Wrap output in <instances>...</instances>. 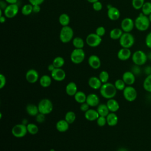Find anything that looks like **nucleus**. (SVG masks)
<instances>
[{
    "mask_svg": "<svg viewBox=\"0 0 151 151\" xmlns=\"http://www.w3.org/2000/svg\"><path fill=\"white\" fill-rule=\"evenodd\" d=\"M117 89L114 84L111 83H106L102 84L100 88V93L102 97L106 99L114 98L117 94Z\"/></svg>",
    "mask_w": 151,
    "mask_h": 151,
    "instance_id": "f257e3e1",
    "label": "nucleus"
},
{
    "mask_svg": "<svg viewBox=\"0 0 151 151\" xmlns=\"http://www.w3.org/2000/svg\"><path fill=\"white\" fill-rule=\"evenodd\" d=\"M150 25L149 17L142 12L134 19V27L140 31H145L148 29Z\"/></svg>",
    "mask_w": 151,
    "mask_h": 151,
    "instance_id": "f03ea898",
    "label": "nucleus"
},
{
    "mask_svg": "<svg viewBox=\"0 0 151 151\" xmlns=\"http://www.w3.org/2000/svg\"><path fill=\"white\" fill-rule=\"evenodd\" d=\"M74 31L70 26L63 27L60 32V40L63 43H68L73 39Z\"/></svg>",
    "mask_w": 151,
    "mask_h": 151,
    "instance_id": "7ed1b4c3",
    "label": "nucleus"
},
{
    "mask_svg": "<svg viewBox=\"0 0 151 151\" xmlns=\"http://www.w3.org/2000/svg\"><path fill=\"white\" fill-rule=\"evenodd\" d=\"M132 60L134 64L142 66L145 64L148 60L147 54L142 50H137L132 55Z\"/></svg>",
    "mask_w": 151,
    "mask_h": 151,
    "instance_id": "20e7f679",
    "label": "nucleus"
},
{
    "mask_svg": "<svg viewBox=\"0 0 151 151\" xmlns=\"http://www.w3.org/2000/svg\"><path fill=\"white\" fill-rule=\"evenodd\" d=\"M38 107L40 113L47 115L52 112L53 110V104L50 99H43L39 101Z\"/></svg>",
    "mask_w": 151,
    "mask_h": 151,
    "instance_id": "39448f33",
    "label": "nucleus"
},
{
    "mask_svg": "<svg viewBox=\"0 0 151 151\" xmlns=\"http://www.w3.org/2000/svg\"><path fill=\"white\" fill-rule=\"evenodd\" d=\"M134 37L130 32H123L119 39V43L122 48H131L134 44Z\"/></svg>",
    "mask_w": 151,
    "mask_h": 151,
    "instance_id": "423d86ee",
    "label": "nucleus"
},
{
    "mask_svg": "<svg viewBox=\"0 0 151 151\" xmlns=\"http://www.w3.org/2000/svg\"><path fill=\"white\" fill-rule=\"evenodd\" d=\"M85 57L86 54L83 49L74 48L70 54V60L74 64H79L84 61Z\"/></svg>",
    "mask_w": 151,
    "mask_h": 151,
    "instance_id": "0eeeda50",
    "label": "nucleus"
},
{
    "mask_svg": "<svg viewBox=\"0 0 151 151\" xmlns=\"http://www.w3.org/2000/svg\"><path fill=\"white\" fill-rule=\"evenodd\" d=\"M123 95L126 100L132 102L136 99L137 92L136 88L132 86H127L123 90Z\"/></svg>",
    "mask_w": 151,
    "mask_h": 151,
    "instance_id": "6e6552de",
    "label": "nucleus"
},
{
    "mask_svg": "<svg viewBox=\"0 0 151 151\" xmlns=\"http://www.w3.org/2000/svg\"><path fill=\"white\" fill-rule=\"evenodd\" d=\"M12 134L17 138H21L24 137L28 133L27 126L22 123L17 124L14 125L11 129Z\"/></svg>",
    "mask_w": 151,
    "mask_h": 151,
    "instance_id": "1a4fd4ad",
    "label": "nucleus"
},
{
    "mask_svg": "<svg viewBox=\"0 0 151 151\" xmlns=\"http://www.w3.org/2000/svg\"><path fill=\"white\" fill-rule=\"evenodd\" d=\"M102 41L101 37L96 33L89 34L86 39L87 44L91 47H96L99 46Z\"/></svg>",
    "mask_w": 151,
    "mask_h": 151,
    "instance_id": "9d476101",
    "label": "nucleus"
},
{
    "mask_svg": "<svg viewBox=\"0 0 151 151\" xmlns=\"http://www.w3.org/2000/svg\"><path fill=\"white\" fill-rule=\"evenodd\" d=\"M120 27L124 32H130L135 27L134 21L129 17L124 18L121 22Z\"/></svg>",
    "mask_w": 151,
    "mask_h": 151,
    "instance_id": "9b49d317",
    "label": "nucleus"
},
{
    "mask_svg": "<svg viewBox=\"0 0 151 151\" xmlns=\"http://www.w3.org/2000/svg\"><path fill=\"white\" fill-rule=\"evenodd\" d=\"M18 10L19 8L17 4H9L4 9V16L8 18H12L17 15Z\"/></svg>",
    "mask_w": 151,
    "mask_h": 151,
    "instance_id": "f8f14e48",
    "label": "nucleus"
},
{
    "mask_svg": "<svg viewBox=\"0 0 151 151\" xmlns=\"http://www.w3.org/2000/svg\"><path fill=\"white\" fill-rule=\"evenodd\" d=\"M25 78L29 83H35L40 79L38 72L35 69H29L25 74Z\"/></svg>",
    "mask_w": 151,
    "mask_h": 151,
    "instance_id": "ddd939ff",
    "label": "nucleus"
},
{
    "mask_svg": "<svg viewBox=\"0 0 151 151\" xmlns=\"http://www.w3.org/2000/svg\"><path fill=\"white\" fill-rule=\"evenodd\" d=\"M51 77L55 81H62L65 79L66 73L61 68H55L52 72H51Z\"/></svg>",
    "mask_w": 151,
    "mask_h": 151,
    "instance_id": "4468645a",
    "label": "nucleus"
},
{
    "mask_svg": "<svg viewBox=\"0 0 151 151\" xmlns=\"http://www.w3.org/2000/svg\"><path fill=\"white\" fill-rule=\"evenodd\" d=\"M122 80L127 86H132L136 81V76L131 71H127L123 74Z\"/></svg>",
    "mask_w": 151,
    "mask_h": 151,
    "instance_id": "2eb2a0df",
    "label": "nucleus"
},
{
    "mask_svg": "<svg viewBox=\"0 0 151 151\" xmlns=\"http://www.w3.org/2000/svg\"><path fill=\"white\" fill-rule=\"evenodd\" d=\"M132 52L130 48H122L117 52V58L121 61H126L132 57Z\"/></svg>",
    "mask_w": 151,
    "mask_h": 151,
    "instance_id": "dca6fc26",
    "label": "nucleus"
},
{
    "mask_svg": "<svg viewBox=\"0 0 151 151\" xmlns=\"http://www.w3.org/2000/svg\"><path fill=\"white\" fill-rule=\"evenodd\" d=\"M88 64L93 69L97 70L101 66V61L97 55L93 54L88 57Z\"/></svg>",
    "mask_w": 151,
    "mask_h": 151,
    "instance_id": "f3484780",
    "label": "nucleus"
},
{
    "mask_svg": "<svg viewBox=\"0 0 151 151\" xmlns=\"http://www.w3.org/2000/svg\"><path fill=\"white\" fill-rule=\"evenodd\" d=\"M88 84L90 88L94 90H100L103 83L99 79V77L92 76L89 78L88 80Z\"/></svg>",
    "mask_w": 151,
    "mask_h": 151,
    "instance_id": "a211bd4d",
    "label": "nucleus"
},
{
    "mask_svg": "<svg viewBox=\"0 0 151 151\" xmlns=\"http://www.w3.org/2000/svg\"><path fill=\"white\" fill-rule=\"evenodd\" d=\"M86 102L90 107H97L100 103V99L96 94L91 93L87 96Z\"/></svg>",
    "mask_w": 151,
    "mask_h": 151,
    "instance_id": "6ab92c4d",
    "label": "nucleus"
},
{
    "mask_svg": "<svg viewBox=\"0 0 151 151\" xmlns=\"http://www.w3.org/2000/svg\"><path fill=\"white\" fill-rule=\"evenodd\" d=\"M107 16L110 20L116 21L120 18V12L117 8L111 6L107 10Z\"/></svg>",
    "mask_w": 151,
    "mask_h": 151,
    "instance_id": "aec40b11",
    "label": "nucleus"
},
{
    "mask_svg": "<svg viewBox=\"0 0 151 151\" xmlns=\"http://www.w3.org/2000/svg\"><path fill=\"white\" fill-rule=\"evenodd\" d=\"M106 105L110 111V112H113L116 113L117 111L119 110L120 106L118 101L115 100L114 98L108 99Z\"/></svg>",
    "mask_w": 151,
    "mask_h": 151,
    "instance_id": "412c9836",
    "label": "nucleus"
},
{
    "mask_svg": "<svg viewBox=\"0 0 151 151\" xmlns=\"http://www.w3.org/2000/svg\"><path fill=\"white\" fill-rule=\"evenodd\" d=\"M99 114L97 111V110H94L93 109H90L84 113L85 118L90 122H93L96 120L99 117Z\"/></svg>",
    "mask_w": 151,
    "mask_h": 151,
    "instance_id": "4be33fe9",
    "label": "nucleus"
},
{
    "mask_svg": "<svg viewBox=\"0 0 151 151\" xmlns=\"http://www.w3.org/2000/svg\"><path fill=\"white\" fill-rule=\"evenodd\" d=\"M69 123L65 120L61 119L59 120L55 125L57 130L61 133L67 132L69 129Z\"/></svg>",
    "mask_w": 151,
    "mask_h": 151,
    "instance_id": "5701e85b",
    "label": "nucleus"
},
{
    "mask_svg": "<svg viewBox=\"0 0 151 151\" xmlns=\"http://www.w3.org/2000/svg\"><path fill=\"white\" fill-rule=\"evenodd\" d=\"M78 91L77 84L73 82H69L65 87V92L67 95L70 96H74Z\"/></svg>",
    "mask_w": 151,
    "mask_h": 151,
    "instance_id": "b1692460",
    "label": "nucleus"
},
{
    "mask_svg": "<svg viewBox=\"0 0 151 151\" xmlns=\"http://www.w3.org/2000/svg\"><path fill=\"white\" fill-rule=\"evenodd\" d=\"M107 124L111 127L115 126L118 123V117L115 113L110 112L109 114L106 116Z\"/></svg>",
    "mask_w": 151,
    "mask_h": 151,
    "instance_id": "393cba45",
    "label": "nucleus"
},
{
    "mask_svg": "<svg viewBox=\"0 0 151 151\" xmlns=\"http://www.w3.org/2000/svg\"><path fill=\"white\" fill-rule=\"evenodd\" d=\"M52 77L48 75H43L39 79L40 84L44 88L48 87L52 83Z\"/></svg>",
    "mask_w": 151,
    "mask_h": 151,
    "instance_id": "a878e982",
    "label": "nucleus"
},
{
    "mask_svg": "<svg viewBox=\"0 0 151 151\" xmlns=\"http://www.w3.org/2000/svg\"><path fill=\"white\" fill-rule=\"evenodd\" d=\"M26 111L31 116H36L40 113L38 106L34 104H28L26 106Z\"/></svg>",
    "mask_w": 151,
    "mask_h": 151,
    "instance_id": "bb28decb",
    "label": "nucleus"
},
{
    "mask_svg": "<svg viewBox=\"0 0 151 151\" xmlns=\"http://www.w3.org/2000/svg\"><path fill=\"white\" fill-rule=\"evenodd\" d=\"M123 31L121 28H115L112 29L110 32V37L111 39L116 40H119L122 37V34H123Z\"/></svg>",
    "mask_w": 151,
    "mask_h": 151,
    "instance_id": "cd10ccee",
    "label": "nucleus"
},
{
    "mask_svg": "<svg viewBox=\"0 0 151 151\" xmlns=\"http://www.w3.org/2000/svg\"><path fill=\"white\" fill-rule=\"evenodd\" d=\"M97 111L100 116L104 117H106L110 113L106 104H99L97 107Z\"/></svg>",
    "mask_w": 151,
    "mask_h": 151,
    "instance_id": "c85d7f7f",
    "label": "nucleus"
},
{
    "mask_svg": "<svg viewBox=\"0 0 151 151\" xmlns=\"http://www.w3.org/2000/svg\"><path fill=\"white\" fill-rule=\"evenodd\" d=\"M74 98L76 102L81 104L86 101L87 95L82 91H78L74 96Z\"/></svg>",
    "mask_w": 151,
    "mask_h": 151,
    "instance_id": "c756f323",
    "label": "nucleus"
},
{
    "mask_svg": "<svg viewBox=\"0 0 151 151\" xmlns=\"http://www.w3.org/2000/svg\"><path fill=\"white\" fill-rule=\"evenodd\" d=\"M58 21L61 25H62L63 27H65V26H68L69 25L70 22V18L68 14L65 13H63L60 15Z\"/></svg>",
    "mask_w": 151,
    "mask_h": 151,
    "instance_id": "7c9ffc66",
    "label": "nucleus"
},
{
    "mask_svg": "<svg viewBox=\"0 0 151 151\" xmlns=\"http://www.w3.org/2000/svg\"><path fill=\"white\" fill-rule=\"evenodd\" d=\"M73 45L75 48L83 49L84 46V41L81 38L76 37L73 39Z\"/></svg>",
    "mask_w": 151,
    "mask_h": 151,
    "instance_id": "2f4dec72",
    "label": "nucleus"
},
{
    "mask_svg": "<svg viewBox=\"0 0 151 151\" xmlns=\"http://www.w3.org/2000/svg\"><path fill=\"white\" fill-rule=\"evenodd\" d=\"M143 87L145 91L151 93V74L146 76L143 83Z\"/></svg>",
    "mask_w": 151,
    "mask_h": 151,
    "instance_id": "473e14b6",
    "label": "nucleus"
},
{
    "mask_svg": "<svg viewBox=\"0 0 151 151\" xmlns=\"http://www.w3.org/2000/svg\"><path fill=\"white\" fill-rule=\"evenodd\" d=\"M76 119V113L73 111H67L64 117V119L69 123L71 124L74 122Z\"/></svg>",
    "mask_w": 151,
    "mask_h": 151,
    "instance_id": "72a5a7b5",
    "label": "nucleus"
},
{
    "mask_svg": "<svg viewBox=\"0 0 151 151\" xmlns=\"http://www.w3.org/2000/svg\"><path fill=\"white\" fill-rule=\"evenodd\" d=\"M27 128L28 130V133H29L30 134L35 135L36 134L39 130V128L38 126L34 123H29L27 125Z\"/></svg>",
    "mask_w": 151,
    "mask_h": 151,
    "instance_id": "f704fd0d",
    "label": "nucleus"
},
{
    "mask_svg": "<svg viewBox=\"0 0 151 151\" xmlns=\"http://www.w3.org/2000/svg\"><path fill=\"white\" fill-rule=\"evenodd\" d=\"M33 12V5L31 4L24 5L21 9V13L24 15H29Z\"/></svg>",
    "mask_w": 151,
    "mask_h": 151,
    "instance_id": "c9c22d12",
    "label": "nucleus"
},
{
    "mask_svg": "<svg viewBox=\"0 0 151 151\" xmlns=\"http://www.w3.org/2000/svg\"><path fill=\"white\" fill-rule=\"evenodd\" d=\"M52 63L56 68H61L64 65V64L65 63V61H64V59L62 57L58 56V57H56L55 58H54Z\"/></svg>",
    "mask_w": 151,
    "mask_h": 151,
    "instance_id": "e433bc0d",
    "label": "nucleus"
},
{
    "mask_svg": "<svg viewBox=\"0 0 151 151\" xmlns=\"http://www.w3.org/2000/svg\"><path fill=\"white\" fill-rule=\"evenodd\" d=\"M142 13L146 16H149L151 14V2H145L142 8Z\"/></svg>",
    "mask_w": 151,
    "mask_h": 151,
    "instance_id": "4c0bfd02",
    "label": "nucleus"
},
{
    "mask_svg": "<svg viewBox=\"0 0 151 151\" xmlns=\"http://www.w3.org/2000/svg\"><path fill=\"white\" fill-rule=\"evenodd\" d=\"M99 78L103 84L107 83L109 79V74L107 71H101L99 75Z\"/></svg>",
    "mask_w": 151,
    "mask_h": 151,
    "instance_id": "58836bf2",
    "label": "nucleus"
},
{
    "mask_svg": "<svg viewBox=\"0 0 151 151\" xmlns=\"http://www.w3.org/2000/svg\"><path fill=\"white\" fill-rule=\"evenodd\" d=\"M114 85L116 89L119 91H123L124 88L126 87V84L124 82V81L122 79H117L114 81Z\"/></svg>",
    "mask_w": 151,
    "mask_h": 151,
    "instance_id": "ea45409f",
    "label": "nucleus"
},
{
    "mask_svg": "<svg viewBox=\"0 0 151 151\" xmlns=\"http://www.w3.org/2000/svg\"><path fill=\"white\" fill-rule=\"evenodd\" d=\"M145 2V0H132V5L134 9L139 10L142 8Z\"/></svg>",
    "mask_w": 151,
    "mask_h": 151,
    "instance_id": "a19ab883",
    "label": "nucleus"
},
{
    "mask_svg": "<svg viewBox=\"0 0 151 151\" xmlns=\"http://www.w3.org/2000/svg\"><path fill=\"white\" fill-rule=\"evenodd\" d=\"M97 124L100 127H103L107 124V120L106 117L99 116L98 119L96 120Z\"/></svg>",
    "mask_w": 151,
    "mask_h": 151,
    "instance_id": "79ce46f5",
    "label": "nucleus"
},
{
    "mask_svg": "<svg viewBox=\"0 0 151 151\" xmlns=\"http://www.w3.org/2000/svg\"><path fill=\"white\" fill-rule=\"evenodd\" d=\"M95 33L97 34L98 35H99L101 37H103V35H104V34L106 33L105 28L103 26L98 27L96 29V32Z\"/></svg>",
    "mask_w": 151,
    "mask_h": 151,
    "instance_id": "37998d69",
    "label": "nucleus"
},
{
    "mask_svg": "<svg viewBox=\"0 0 151 151\" xmlns=\"http://www.w3.org/2000/svg\"><path fill=\"white\" fill-rule=\"evenodd\" d=\"M94 11H100L103 8V5L101 4V2H100L99 1L94 2L93 4L92 5Z\"/></svg>",
    "mask_w": 151,
    "mask_h": 151,
    "instance_id": "c03bdc74",
    "label": "nucleus"
},
{
    "mask_svg": "<svg viewBox=\"0 0 151 151\" xmlns=\"http://www.w3.org/2000/svg\"><path fill=\"white\" fill-rule=\"evenodd\" d=\"M135 76H139L142 73V70H141V68L140 67L139 65H135L132 67V71H131Z\"/></svg>",
    "mask_w": 151,
    "mask_h": 151,
    "instance_id": "a18cd8bd",
    "label": "nucleus"
},
{
    "mask_svg": "<svg viewBox=\"0 0 151 151\" xmlns=\"http://www.w3.org/2000/svg\"><path fill=\"white\" fill-rule=\"evenodd\" d=\"M36 121L39 123H43L45 120V115L42 113H39L36 116H35Z\"/></svg>",
    "mask_w": 151,
    "mask_h": 151,
    "instance_id": "49530a36",
    "label": "nucleus"
},
{
    "mask_svg": "<svg viewBox=\"0 0 151 151\" xmlns=\"http://www.w3.org/2000/svg\"><path fill=\"white\" fill-rule=\"evenodd\" d=\"M145 44L147 47L151 49V32H149L145 37Z\"/></svg>",
    "mask_w": 151,
    "mask_h": 151,
    "instance_id": "de8ad7c7",
    "label": "nucleus"
},
{
    "mask_svg": "<svg viewBox=\"0 0 151 151\" xmlns=\"http://www.w3.org/2000/svg\"><path fill=\"white\" fill-rule=\"evenodd\" d=\"M6 83V80L5 76L4 74H0V88L1 89L3 88L5 86Z\"/></svg>",
    "mask_w": 151,
    "mask_h": 151,
    "instance_id": "09e8293b",
    "label": "nucleus"
},
{
    "mask_svg": "<svg viewBox=\"0 0 151 151\" xmlns=\"http://www.w3.org/2000/svg\"><path fill=\"white\" fill-rule=\"evenodd\" d=\"M90 106L88 104V103L86 101L83 103L80 104V109L81 110V111H83V112H86L88 110L90 109Z\"/></svg>",
    "mask_w": 151,
    "mask_h": 151,
    "instance_id": "8fccbe9b",
    "label": "nucleus"
},
{
    "mask_svg": "<svg viewBox=\"0 0 151 151\" xmlns=\"http://www.w3.org/2000/svg\"><path fill=\"white\" fill-rule=\"evenodd\" d=\"M45 0H28L29 4L32 5H41L44 2Z\"/></svg>",
    "mask_w": 151,
    "mask_h": 151,
    "instance_id": "3c124183",
    "label": "nucleus"
},
{
    "mask_svg": "<svg viewBox=\"0 0 151 151\" xmlns=\"http://www.w3.org/2000/svg\"><path fill=\"white\" fill-rule=\"evenodd\" d=\"M144 73L146 76L151 74V65H147L144 68Z\"/></svg>",
    "mask_w": 151,
    "mask_h": 151,
    "instance_id": "603ef678",
    "label": "nucleus"
},
{
    "mask_svg": "<svg viewBox=\"0 0 151 151\" xmlns=\"http://www.w3.org/2000/svg\"><path fill=\"white\" fill-rule=\"evenodd\" d=\"M6 2L5 1H4L3 0H1V2H0V8H1V9H5L6 8V6H8V5H6Z\"/></svg>",
    "mask_w": 151,
    "mask_h": 151,
    "instance_id": "864d4df0",
    "label": "nucleus"
},
{
    "mask_svg": "<svg viewBox=\"0 0 151 151\" xmlns=\"http://www.w3.org/2000/svg\"><path fill=\"white\" fill-rule=\"evenodd\" d=\"M40 10H41V7L40 5H33V12L38 13L40 11Z\"/></svg>",
    "mask_w": 151,
    "mask_h": 151,
    "instance_id": "5fc2aeb1",
    "label": "nucleus"
},
{
    "mask_svg": "<svg viewBox=\"0 0 151 151\" xmlns=\"http://www.w3.org/2000/svg\"><path fill=\"white\" fill-rule=\"evenodd\" d=\"M55 68H56L54 67V65L52 64V63L49 64L48 66V71H50V72H52Z\"/></svg>",
    "mask_w": 151,
    "mask_h": 151,
    "instance_id": "6e6d98bb",
    "label": "nucleus"
},
{
    "mask_svg": "<svg viewBox=\"0 0 151 151\" xmlns=\"http://www.w3.org/2000/svg\"><path fill=\"white\" fill-rule=\"evenodd\" d=\"M9 4H17V0H5Z\"/></svg>",
    "mask_w": 151,
    "mask_h": 151,
    "instance_id": "4d7b16f0",
    "label": "nucleus"
},
{
    "mask_svg": "<svg viewBox=\"0 0 151 151\" xmlns=\"http://www.w3.org/2000/svg\"><path fill=\"white\" fill-rule=\"evenodd\" d=\"M6 17L5 16H3V15H2V16H0V22H1V23H4V22H5V21H6Z\"/></svg>",
    "mask_w": 151,
    "mask_h": 151,
    "instance_id": "13d9d810",
    "label": "nucleus"
},
{
    "mask_svg": "<svg viewBox=\"0 0 151 151\" xmlns=\"http://www.w3.org/2000/svg\"><path fill=\"white\" fill-rule=\"evenodd\" d=\"M22 123L23 124H24V125H27L29 123L28 122V120H27V119H24L23 120H22V123Z\"/></svg>",
    "mask_w": 151,
    "mask_h": 151,
    "instance_id": "bf43d9fd",
    "label": "nucleus"
},
{
    "mask_svg": "<svg viewBox=\"0 0 151 151\" xmlns=\"http://www.w3.org/2000/svg\"><path fill=\"white\" fill-rule=\"evenodd\" d=\"M117 151H129V150L125 147H120L117 150Z\"/></svg>",
    "mask_w": 151,
    "mask_h": 151,
    "instance_id": "052dcab7",
    "label": "nucleus"
},
{
    "mask_svg": "<svg viewBox=\"0 0 151 151\" xmlns=\"http://www.w3.org/2000/svg\"><path fill=\"white\" fill-rule=\"evenodd\" d=\"M147 59L151 61V51H150L148 54H147Z\"/></svg>",
    "mask_w": 151,
    "mask_h": 151,
    "instance_id": "680f3d73",
    "label": "nucleus"
},
{
    "mask_svg": "<svg viewBox=\"0 0 151 151\" xmlns=\"http://www.w3.org/2000/svg\"><path fill=\"white\" fill-rule=\"evenodd\" d=\"M88 2H90V3H92V4H93V3H94V2H97V1H98L99 0H87Z\"/></svg>",
    "mask_w": 151,
    "mask_h": 151,
    "instance_id": "e2e57ef3",
    "label": "nucleus"
},
{
    "mask_svg": "<svg viewBox=\"0 0 151 151\" xmlns=\"http://www.w3.org/2000/svg\"><path fill=\"white\" fill-rule=\"evenodd\" d=\"M149 17V20H150V23H151V14L148 16Z\"/></svg>",
    "mask_w": 151,
    "mask_h": 151,
    "instance_id": "0e129e2a",
    "label": "nucleus"
},
{
    "mask_svg": "<svg viewBox=\"0 0 151 151\" xmlns=\"http://www.w3.org/2000/svg\"><path fill=\"white\" fill-rule=\"evenodd\" d=\"M50 151H55V150L54 149H51L50 150Z\"/></svg>",
    "mask_w": 151,
    "mask_h": 151,
    "instance_id": "69168bd1",
    "label": "nucleus"
}]
</instances>
